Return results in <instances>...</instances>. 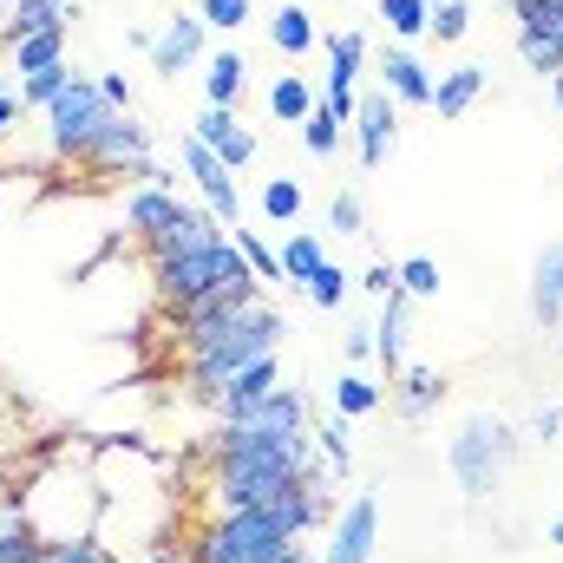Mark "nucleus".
<instances>
[{"instance_id": "nucleus-46", "label": "nucleus", "mask_w": 563, "mask_h": 563, "mask_svg": "<svg viewBox=\"0 0 563 563\" xmlns=\"http://www.w3.org/2000/svg\"><path fill=\"white\" fill-rule=\"evenodd\" d=\"M99 92H106L112 112H132V79L125 73H99Z\"/></svg>"}, {"instance_id": "nucleus-49", "label": "nucleus", "mask_w": 563, "mask_h": 563, "mask_svg": "<svg viewBox=\"0 0 563 563\" xmlns=\"http://www.w3.org/2000/svg\"><path fill=\"white\" fill-rule=\"evenodd\" d=\"M551 99H558V112H563V73H558V79H551Z\"/></svg>"}, {"instance_id": "nucleus-35", "label": "nucleus", "mask_w": 563, "mask_h": 563, "mask_svg": "<svg viewBox=\"0 0 563 563\" xmlns=\"http://www.w3.org/2000/svg\"><path fill=\"white\" fill-rule=\"evenodd\" d=\"M73 79H79V73H73V59H66V66H46V73L20 79V106H26V112H46V106H53V99H59Z\"/></svg>"}, {"instance_id": "nucleus-26", "label": "nucleus", "mask_w": 563, "mask_h": 563, "mask_svg": "<svg viewBox=\"0 0 563 563\" xmlns=\"http://www.w3.org/2000/svg\"><path fill=\"white\" fill-rule=\"evenodd\" d=\"M184 210V197L177 190H157V184H139L132 197H125V230H139V243H151L170 217Z\"/></svg>"}, {"instance_id": "nucleus-13", "label": "nucleus", "mask_w": 563, "mask_h": 563, "mask_svg": "<svg viewBox=\"0 0 563 563\" xmlns=\"http://www.w3.org/2000/svg\"><path fill=\"white\" fill-rule=\"evenodd\" d=\"M400 139V106L374 86V92H361V106H354V144H361V170H380L387 164V151Z\"/></svg>"}, {"instance_id": "nucleus-22", "label": "nucleus", "mask_w": 563, "mask_h": 563, "mask_svg": "<svg viewBox=\"0 0 563 563\" xmlns=\"http://www.w3.org/2000/svg\"><path fill=\"white\" fill-rule=\"evenodd\" d=\"M387 394H394V413H400L407 426H426L439 407H445V380H439L432 367H407Z\"/></svg>"}, {"instance_id": "nucleus-45", "label": "nucleus", "mask_w": 563, "mask_h": 563, "mask_svg": "<svg viewBox=\"0 0 563 563\" xmlns=\"http://www.w3.org/2000/svg\"><path fill=\"white\" fill-rule=\"evenodd\" d=\"M361 288H367V295H380V301H387V295H394V288H400V263H367V276H361Z\"/></svg>"}, {"instance_id": "nucleus-39", "label": "nucleus", "mask_w": 563, "mask_h": 563, "mask_svg": "<svg viewBox=\"0 0 563 563\" xmlns=\"http://www.w3.org/2000/svg\"><path fill=\"white\" fill-rule=\"evenodd\" d=\"M472 33V7L465 0H439L432 7V26H426V40H439V46H459Z\"/></svg>"}, {"instance_id": "nucleus-44", "label": "nucleus", "mask_w": 563, "mask_h": 563, "mask_svg": "<svg viewBox=\"0 0 563 563\" xmlns=\"http://www.w3.org/2000/svg\"><path fill=\"white\" fill-rule=\"evenodd\" d=\"M341 347H347V361H354V367H367V361H374V321H354Z\"/></svg>"}, {"instance_id": "nucleus-32", "label": "nucleus", "mask_w": 563, "mask_h": 563, "mask_svg": "<svg viewBox=\"0 0 563 563\" xmlns=\"http://www.w3.org/2000/svg\"><path fill=\"white\" fill-rule=\"evenodd\" d=\"M308 432H314V452L334 465V478H347V472H354V445H347L354 432H347V420H341V413H328V420H314Z\"/></svg>"}, {"instance_id": "nucleus-50", "label": "nucleus", "mask_w": 563, "mask_h": 563, "mask_svg": "<svg viewBox=\"0 0 563 563\" xmlns=\"http://www.w3.org/2000/svg\"><path fill=\"white\" fill-rule=\"evenodd\" d=\"M551 544H563V518H558V525H551Z\"/></svg>"}, {"instance_id": "nucleus-8", "label": "nucleus", "mask_w": 563, "mask_h": 563, "mask_svg": "<svg viewBox=\"0 0 563 563\" xmlns=\"http://www.w3.org/2000/svg\"><path fill=\"white\" fill-rule=\"evenodd\" d=\"M177 157H184V170H190V184H197V203H203L223 230H236V223H243V190H236V170H230L210 144H197V139L177 144Z\"/></svg>"}, {"instance_id": "nucleus-6", "label": "nucleus", "mask_w": 563, "mask_h": 563, "mask_svg": "<svg viewBox=\"0 0 563 563\" xmlns=\"http://www.w3.org/2000/svg\"><path fill=\"white\" fill-rule=\"evenodd\" d=\"M217 511H256V505H282L288 492H308V478H288L269 465H243V459H217Z\"/></svg>"}, {"instance_id": "nucleus-20", "label": "nucleus", "mask_w": 563, "mask_h": 563, "mask_svg": "<svg viewBox=\"0 0 563 563\" xmlns=\"http://www.w3.org/2000/svg\"><path fill=\"white\" fill-rule=\"evenodd\" d=\"M531 321H538L544 334L563 328V236L544 243L538 263H531Z\"/></svg>"}, {"instance_id": "nucleus-30", "label": "nucleus", "mask_w": 563, "mask_h": 563, "mask_svg": "<svg viewBox=\"0 0 563 563\" xmlns=\"http://www.w3.org/2000/svg\"><path fill=\"white\" fill-rule=\"evenodd\" d=\"M7 59H13V73H20V79H33V73H46V66H66V26H53V33H33V40L7 46Z\"/></svg>"}, {"instance_id": "nucleus-12", "label": "nucleus", "mask_w": 563, "mask_h": 563, "mask_svg": "<svg viewBox=\"0 0 563 563\" xmlns=\"http://www.w3.org/2000/svg\"><path fill=\"white\" fill-rule=\"evenodd\" d=\"M190 139L210 144L230 170H250V164H256V151H263V139L236 119V106H203V112H197V125H190Z\"/></svg>"}, {"instance_id": "nucleus-19", "label": "nucleus", "mask_w": 563, "mask_h": 563, "mask_svg": "<svg viewBox=\"0 0 563 563\" xmlns=\"http://www.w3.org/2000/svg\"><path fill=\"white\" fill-rule=\"evenodd\" d=\"M276 387H282V354H263V361H250L243 374H230V380H223V394L210 400V413H217V420H230V413L256 407V400H263V394H276Z\"/></svg>"}, {"instance_id": "nucleus-7", "label": "nucleus", "mask_w": 563, "mask_h": 563, "mask_svg": "<svg viewBox=\"0 0 563 563\" xmlns=\"http://www.w3.org/2000/svg\"><path fill=\"white\" fill-rule=\"evenodd\" d=\"M92 170H125V177H144V164H157V132L144 125L139 112H112L106 132L92 139V151L79 157Z\"/></svg>"}, {"instance_id": "nucleus-25", "label": "nucleus", "mask_w": 563, "mask_h": 563, "mask_svg": "<svg viewBox=\"0 0 563 563\" xmlns=\"http://www.w3.org/2000/svg\"><path fill=\"white\" fill-rule=\"evenodd\" d=\"M243 92H250V59H243L236 46L210 53V59H203V106H236Z\"/></svg>"}, {"instance_id": "nucleus-27", "label": "nucleus", "mask_w": 563, "mask_h": 563, "mask_svg": "<svg viewBox=\"0 0 563 563\" xmlns=\"http://www.w3.org/2000/svg\"><path fill=\"white\" fill-rule=\"evenodd\" d=\"M380 407H387V380H374V374H361V367L334 380V413H341V420H367V413H380Z\"/></svg>"}, {"instance_id": "nucleus-1", "label": "nucleus", "mask_w": 563, "mask_h": 563, "mask_svg": "<svg viewBox=\"0 0 563 563\" xmlns=\"http://www.w3.org/2000/svg\"><path fill=\"white\" fill-rule=\"evenodd\" d=\"M328 525V492H288L282 505H256V511H223L203 538H197V563H282L308 531Z\"/></svg>"}, {"instance_id": "nucleus-51", "label": "nucleus", "mask_w": 563, "mask_h": 563, "mask_svg": "<svg viewBox=\"0 0 563 563\" xmlns=\"http://www.w3.org/2000/svg\"><path fill=\"white\" fill-rule=\"evenodd\" d=\"M7 13H13V0H0V20H7Z\"/></svg>"}, {"instance_id": "nucleus-9", "label": "nucleus", "mask_w": 563, "mask_h": 563, "mask_svg": "<svg viewBox=\"0 0 563 563\" xmlns=\"http://www.w3.org/2000/svg\"><path fill=\"white\" fill-rule=\"evenodd\" d=\"M374 551H380V498L374 492H354L328 518V551H321V563H374Z\"/></svg>"}, {"instance_id": "nucleus-17", "label": "nucleus", "mask_w": 563, "mask_h": 563, "mask_svg": "<svg viewBox=\"0 0 563 563\" xmlns=\"http://www.w3.org/2000/svg\"><path fill=\"white\" fill-rule=\"evenodd\" d=\"M380 92L394 99V106H432V73H426V59L413 46H387L380 53Z\"/></svg>"}, {"instance_id": "nucleus-31", "label": "nucleus", "mask_w": 563, "mask_h": 563, "mask_svg": "<svg viewBox=\"0 0 563 563\" xmlns=\"http://www.w3.org/2000/svg\"><path fill=\"white\" fill-rule=\"evenodd\" d=\"M40 551V538L26 531V511H20V498H0V563H26Z\"/></svg>"}, {"instance_id": "nucleus-29", "label": "nucleus", "mask_w": 563, "mask_h": 563, "mask_svg": "<svg viewBox=\"0 0 563 563\" xmlns=\"http://www.w3.org/2000/svg\"><path fill=\"white\" fill-rule=\"evenodd\" d=\"M314 106H321V92L308 86V73H282L269 86V119H282V125H308Z\"/></svg>"}, {"instance_id": "nucleus-47", "label": "nucleus", "mask_w": 563, "mask_h": 563, "mask_svg": "<svg viewBox=\"0 0 563 563\" xmlns=\"http://www.w3.org/2000/svg\"><path fill=\"white\" fill-rule=\"evenodd\" d=\"M563 432V407H538V420H531V439H558Z\"/></svg>"}, {"instance_id": "nucleus-4", "label": "nucleus", "mask_w": 563, "mask_h": 563, "mask_svg": "<svg viewBox=\"0 0 563 563\" xmlns=\"http://www.w3.org/2000/svg\"><path fill=\"white\" fill-rule=\"evenodd\" d=\"M40 119H46V151L66 164V157H86V151H92V139H99V132H106V119H112V106H106L99 79H86V73H79V79H73V86H66Z\"/></svg>"}, {"instance_id": "nucleus-36", "label": "nucleus", "mask_w": 563, "mask_h": 563, "mask_svg": "<svg viewBox=\"0 0 563 563\" xmlns=\"http://www.w3.org/2000/svg\"><path fill=\"white\" fill-rule=\"evenodd\" d=\"M256 203H263V217H269V223H295V217H301V203H308V197H301V177H288V170L269 177Z\"/></svg>"}, {"instance_id": "nucleus-41", "label": "nucleus", "mask_w": 563, "mask_h": 563, "mask_svg": "<svg viewBox=\"0 0 563 563\" xmlns=\"http://www.w3.org/2000/svg\"><path fill=\"white\" fill-rule=\"evenodd\" d=\"M197 13H203L210 33H243L256 20V0H197Z\"/></svg>"}, {"instance_id": "nucleus-38", "label": "nucleus", "mask_w": 563, "mask_h": 563, "mask_svg": "<svg viewBox=\"0 0 563 563\" xmlns=\"http://www.w3.org/2000/svg\"><path fill=\"white\" fill-rule=\"evenodd\" d=\"M328 230H334V236H367V203H361V190H334V197H328Z\"/></svg>"}, {"instance_id": "nucleus-23", "label": "nucleus", "mask_w": 563, "mask_h": 563, "mask_svg": "<svg viewBox=\"0 0 563 563\" xmlns=\"http://www.w3.org/2000/svg\"><path fill=\"white\" fill-rule=\"evenodd\" d=\"M66 20H73V0H13V13L0 20V53L20 46V40H33V33H53Z\"/></svg>"}, {"instance_id": "nucleus-43", "label": "nucleus", "mask_w": 563, "mask_h": 563, "mask_svg": "<svg viewBox=\"0 0 563 563\" xmlns=\"http://www.w3.org/2000/svg\"><path fill=\"white\" fill-rule=\"evenodd\" d=\"M400 288H407L413 301H432V295H439V263H432V256H407V263H400Z\"/></svg>"}, {"instance_id": "nucleus-15", "label": "nucleus", "mask_w": 563, "mask_h": 563, "mask_svg": "<svg viewBox=\"0 0 563 563\" xmlns=\"http://www.w3.org/2000/svg\"><path fill=\"white\" fill-rule=\"evenodd\" d=\"M407 347H413V295L394 288V295L380 301V321H374V361H380L387 380L407 374Z\"/></svg>"}, {"instance_id": "nucleus-5", "label": "nucleus", "mask_w": 563, "mask_h": 563, "mask_svg": "<svg viewBox=\"0 0 563 563\" xmlns=\"http://www.w3.org/2000/svg\"><path fill=\"white\" fill-rule=\"evenodd\" d=\"M236 276H256V269L243 263V250H236L230 236H217L210 250H190V256L151 263V282H157V295H164L170 308H184V301H197V295H210L217 282H236Z\"/></svg>"}, {"instance_id": "nucleus-33", "label": "nucleus", "mask_w": 563, "mask_h": 563, "mask_svg": "<svg viewBox=\"0 0 563 563\" xmlns=\"http://www.w3.org/2000/svg\"><path fill=\"white\" fill-rule=\"evenodd\" d=\"M380 20H387V33L400 46H413V40H426V26H432V0H380Z\"/></svg>"}, {"instance_id": "nucleus-11", "label": "nucleus", "mask_w": 563, "mask_h": 563, "mask_svg": "<svg viewBox=\"0 0 563 563\" xmlns=\"http://www.w3.org/2000/svg\"><path fill=\"white\" fill-rule=\"evenodd\" d=\"M203 59H210V26H203V13H170L164 33L151 40V73L177 79V73H190V66H203Z\"/></svg>"}, {"instance_id": "nucleus-2", "label": "nucleus", "mask_w": 563, "mask_h": 563, "mask_svg": "<svg viewBox=\"0 0 563 563\" xmlns=\"http://www.w3.org/2000/svg\"><path fill=\"white\" fill-rule=\"evenodd\" d=\"M282 334H288V321H282V308H269V301H256V308L217 321L210 334H197V341L184 347V387H190V400L210 407L230 374H243V367L263 361V354H282Z\"/></svg>"}, {"instance_id": "nucleus-52", "label": "nucleus", "mask_w": 563, "mask_h": 563, "mask_svg": "<svg viewBox=\"0 0 563 563\" xmlns=\"http://www.w3.org/2000/svg\"><path fill=\"white\" fill-rule=\"evenodd\" d=\"M26 563H33V558H26Z\"/></svg>"}, {"instance_id": "nucleus-18", "label": "nucleus", "mask_w": 563, "mask_h": 563, "mask_svg": "<svg viewBox=\"0 0 563 563\" xmlns=\"http://www.w3.org/2000/svg\"><path fill=\"white\" fill-rule=\"evenodd\" d=\"M485 86H492V66L459 59L452 73H439V79H432V106H426V112H439V119H465V112L485 99Z\"/></svg>"}, {"instance_id": "nucleus-34", "label": "nucleus", "mask_w": 563, "mask_h": 563, "mask_svg": "<svg viewBox=\"0 0 563 563\" xmlns=\"http://www.w3.org/2000/svg\"><path fill=\"white\" fill-rule=\"evenodd\" d=\"M230 243L243 250V263L256 269V282H263V288H269V282H282V250L263 236V230H243V223H236V230H230Z\"/></svg>"}, {"instance_id": "nucleus-3", "label": "nucleus", "mask_w": 563, "mask_h": 563, "mask_svg": "<svg viewBox=\"0 0 563 563\" xmlns=\"http://www.w3.org/2000/svg\"><path fill=\"white\" fill-rule=\"evenodd\" d=\"M518 452H525V439L498 413H465L459 432H452V445H445V465H452V478H459L465 498H485V492L505 485V472L518 465Z\"/></svg>"}, {"instance_id": "nucleus-48", "label": "nucleus", "mask_w": 563, "mask_h": 563, "mask_svg": "<svg viewBox=\"0 0 563 563\" xmlns=\"http://www.w3.org/2000/svg\"><path fill=\"white\" fill-rule=\"evenodd\" d=\"M20 112H26V106H20V92H7V86H0V139L20 125Z\"/></svg>"}, {"instance_id": "nucleus-42", "label": "nucleus", "mask_w": 563, "mask_h": 563, "mask_svg": "<svg viewBox=\"0 0 563 563\" xmlns=\"http://www.w3.org/2000/svg\"><path fill=\"white\" fill-rule=\"evenodd\" d=\"M33 563H112V551L92 544V538H73V544H40Z\"/></svg>"}, {"instance_id": "nucleus-37", "label": "nucleus", "mask_w": 563, "mask_h": 563, "mask_svg": "<svg viewBox=\"0 0 563 563\" xmlns=\"http://www.w3.org/2000/svg\"><path fill=\"white\" fill-rule=\"evenodd\" d=\"M301 295H308L314 308H328V314H334V308H347V295H354V276H347L341 263H321V269L308 276V288H301Z\"/></svg>"}, {"instance_id": "nucleus-16", "label": "nucleus", "mask_w": 563, "mask_h": 563, "mask_svg": "<svg viewBox=\"0 0 563 563\" xmlns=\"http://www.w3.org/2000/svg\"><path fill=\"white\" fill-rule=\"evenodd\" d=\"M217 426H243V432H308L314 426V407H308L301 387H276L256 407H243V413H230V420H217Z\"/></svg>"}, {"instance_id": "nucleus-28", "label": "nucleus", "mask_w": 563, "mask_h": 563, "mask_svg": "<svg viewBox=\"0 0 563 563\" xmlns=\"http://www.w3.org/2000/svg\"><path fill=\"white\" fill-rule=\"evenodd\" d=\"M321 263H328L321 236H314V230H295V236L282 243V288H288V295H301V288H308V276H314Z\"/></svg>"}, {"instance_id": "nucleus-40", "label": "nucleus", "mask_w": 563, "mask_h": 563, "mask_svg": "<svg viewBox=\"0 0 563 563\" xmlns=\"http://www.w3.org/2000/svg\"><path fill=\"white\" fill-rule=\"evenodd\" d=\"M301 144H308V157H321V164H328V157L341 151V119H334L328 106H314V112H308V125H301Z\"/></svg>"}, {"instance_id": "nucleus-21", "label": "nucleus", "mask_w": 563, "mask_h": 563, "mask_svg": "<svg viewBox=\"0 0 563 563\" xmlns=\"http://www.w3.org/2000/svg\"><path fill=\"white\" fill-rule=\"evenodd\" d=\"M321 53H328L321 99H334V92H354V79H361V66H367V33H361V26H347V33H328V40H321Z\"/></svg>"}, {"instance_id": "nucleus-14", "label": "nucleus", "mask_w": 563, "mask_h": 563, "mask_svg": "<svg viewBox=\"0 0 563 563\" xmlns=\"http://www.w3.org/2000/svg\"><path fill=\"white\" fill-rule=\"evenodd\" d=\"M217 236H230V230H223V223H217V217H210L203 203H184V210H177V217H170V223H164V230H157V236L144 243V256H151V263H170V256L210 250Z\"/></svg>"}, {"instance_id": "nucleus-10", "label": "nucleus", "mask_w": 563, "mask_h": 563, "mask_svg": "<svg viewBox=\"0 0 563 563\" xmlns=\"http://www.w3.org/2000/svg\"><path fill=\"white\" fill-rule=\"evenodd\" d=\"M256 301H263V282H256V276L217 282L210 295H197V301H184V308H177V347H190L197 334H210L217 321H230V314H243V308H256Z\"/></svg>"}, {"instance_id": "nucleus-24", "label": "nucleus", "mask_w": 563, "mask_h": 563, "mask_svg": "<svg viewBox=\"0 0 563 563\" xmlns=\"http://www.w3.org/2000/svg\"><path fill=\"white\" fill-rule=\"evenodd\" d=\"M269 46H276L282 59H308L314 46H321V26H314V13L301 7V0H282L276 20H269Z\"/></svg>"}]
</instances>
